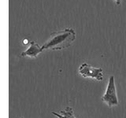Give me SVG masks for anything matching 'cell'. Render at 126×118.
I'll use <instances>...</instances> for the list:
<instances>
[{
	"instance_id": "5",
	"label": "cell",
	"mask_w": 126,
	"mask_h": 118,
	"mask_svg": "<svg viewBox=\"0 0 126 118\" xmlns=\"http://www.w3.org/2000/svg\"><path fill=\"white\" fill-rule=\"evenodd\" d=\"M51 113L56 116L58 118H76L74 116L73 109L70 106H67L64 110H61V111L58 112L52 111Z\"/></svg>"
},
{
	"instance_id": "2",
	"label": "cell",
	"mask_w": 126,
	"mask_h": 118,
	"mask_svg": "<svg viewBox=\"0 0 126 118\" xmlns=\"http://www.w3.org/2000/svg\"><path fill=\"white\" fill-rule=\"evenodd\" d=\"M102 101L106 102L110 107L118 105V98L117 95L113 76H111L109 79L107 88H106L105 94L102 98Z\"/></svg>"
},
{
	"instance_id": "6",
	"label": "cell",
	"mask_w": 126,
	"mask_h": 118,
	"mask_svg": "<svg viewBox=\"0 0 126 118\" xmlns=\"http://www.w3.org/2000/svg\"><path fill=\"white\" fill-rule=\"evenodd\" d=\"M116 2H117V5H120V3H121V0H114Z\"/></svg>"
},
{
	"instance_id": "4",
	"label": "cell",
	"mask_w": 126,
	"mask_h": 118,
	"mask_svg": "<svg viewBox=\"0 0 126 118\" xmlns=\"http://www.w3.org/2000/svg\"><path fill=\"white\" fill-rule=\"evenodd\" d=\"M43 51L42 47L39 46L37 43L35 42H32L30 43L29 47L25 51L21 53V57H29L32 58H35L37 57V55Z\"/></svg>"
},
{
	"instance_id": "7",
	"label": "cell",
	"mask_w": 126,
	"mask_h": 118,
	"mask_svg": "<svg viewBox=\"0 0 126 118\" xmlns=\"http://www.w3.org/2000/svg\"><path fill=\"white\" fill-rule=\"evenodd\" d=\"M21 118H24V117H21Z\"/></svg>"
},
{
	"instance_id": "1",
	"label": "cell",
	"mask_w": 126,
	"mask_h": 118,
	"mask_svg": "<svg viewBox=\"0 0 126 118\" xmlns=\"http://www.w3.org/2000/svg\"><path fill=\"white\" fill-rule=\"evenodd\" d=\"M76 39V33L72 29H66L50 35V39L42 46L43 50H62L69 46Z\"/></svg>"
},
{
	"instance_id": "3",
	"label": "cell",
	"mask_w": 126,
	"mask_h": 118,
	"mask_svg": "<svg viewBox=\"0 0 126 118\" xmlns=\"http://www.w3.org/2000/svg\"><path fill=\"white\" fill-rule=\"evenodd\" d=\"M79 73L84 77H91L93 79H96L97 80H102V69L101 68H94L87 63H84L79 68Z\"/></svg>"
}]
</instances>
